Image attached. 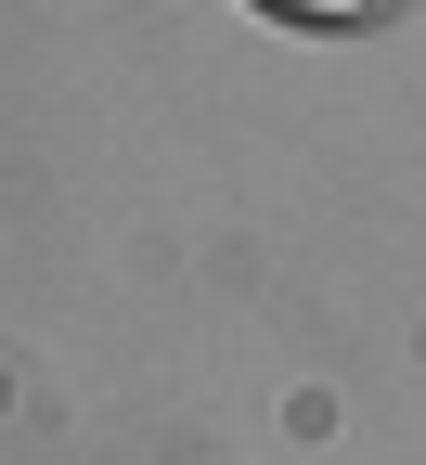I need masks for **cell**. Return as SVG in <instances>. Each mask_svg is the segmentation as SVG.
Returning a JSON list of instances; mask_svg holds the SVG:
<instances>
[{
	"label": "cell",
	"mask_w": 426,
	"mask_h": 465,
	"mask_svg": "<svg viewBox=\"0 0 426 465\" xmlns=\"http://www.w3.org/2000/svg\"><path fill=\"white\" fill-rule=\"evenodd\" d=\"M272 26H362V14H388V0H259Z\"/></svg>",
	"instance_id": "cell-1"
}]
</instances>
